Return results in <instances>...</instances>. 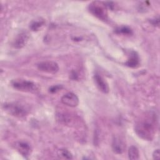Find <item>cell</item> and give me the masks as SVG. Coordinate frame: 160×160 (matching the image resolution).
Here are the masks:
<instances>
[{"mask_svg":"<svg viewBox=\"0 0 160 160\" xmlns=\"http://www.w3.org/2000/svg\"><path fill=\"white\" fill-rule=\"evenodd\" d=\"M157 120L154 112L146 113L135 124L134 131L137 135L144 140L151 141L155 134Z\"/></svg>","mask_w":160,"mask_h":160,"instance_id":"obj_1","label":"cell"},{"mask_svg":"<svg viewBox=\"0 0 160 160\" xmlns=\"http://www.w3.org/2000/svg\"><path fill=\"white\" fill-rule=\"evenodd\" d=\"M2 109L8 114L19 118L25 117L28 113L27 108L18 102H6L2 105Z\"/></svg>","mask_w":160,"mask_h":160,"instance_id":"obj_2","label":"cell"},{"mask_svg":"<svg viewBox=\"0 0 160 160\" xmlns=\"http://www.w3.org/2000/svg\"><path fill=\"white\" fill-rule=\"evenodd\" d=\"M11 86L15 89L20 91L34 93L38 91V86L37 84L31 81L22 79H16L11 81Z\"/></svg>","mask_w":160,"mask_h":160,"instance_id":"obj_3","label":"cell"},{"mask_svg":"<svg viewBox=\"0 0 160 160\" xmlns=\"http://www.w3.org/2000/svg\"><path fill=\"white\" fill-rule=\"evenodd\" d=\"M89 12L95 17L102 21L108 19V12L105 4L99 1H94L88 6Z\"/></svg>","mask_w":160,"mask_h":160,"instance_id":"obj_4","label":"cell"},{"mask_svg":"<svg viewBox=\"0 0 160 160\" xmlns=\"http://www.w3.org/2000/svg\"><path fill=\"white\" fill-rule=\"evenodd\" d=\"M29 39V34L26 31H22L18 33L12 42V46L16 49L23 48Z\"/></svg>","mask_w":160,"mask_h":160,"instance_id":"obj_5","label":"cell"},{"mask_svg":"<svg viewBox=\"0 0 160 160\" xmlns=\"http://www.w3.org/2000/svg\"><path fill=\"white\" fill-rule=\"evenodd\" d=\"M38 69L42 72L50 73V74H55L59 71V66L58 64L52 61H43L41 62L38 64Z\"/></svg>","mask_w":160,"mask_h":160,"instance_id":"obj_6","label":"cell"},{"mask_svg":"<svg viewBox=\"0 0 160 160\" xmlns=\"http://www.w3.org/2000/svg\"><path fill=\"white\" fill-rule=\"evenodd\" d=\"M61 102L68 106L74 108L78 105L79 99L74 93L68 92L62 96Z\"/></svg>","mask_w":160,"mask_h":160,"instance_id":"obj_7","label":"cell"},{"mask_svg":"<svg viewBox=\"0 0 160 160\" xmlns=\"http://www.w3.org/2000/svg\"><path fill=\"white\" fill-rule=\"evenodd\" d=\"M111 146L113 152L116 154H122L126 149V144L124 140L118 136L114 137L112 139Z\"/></svg>","mask_w":160,"mask_h":160,"instance_id":"obj_8","label":"cell"},{"mask_svg":"<svg viewBox=\"0 0 160 160\" xmlns=\"http://www.w3.org/2000/svg\"><path fill=\"white\" fill-rule=\"evenodd\" d=\"M16 150L24 157L27 158L31 152V148L30 145L24 141H18L14 144Z\"/></svg>","mask_w":160,"mask_h":160,"instance_id":"obj_9","label":"cell"},{"mask_svg":"<svg viewBox=\"0 0 160 160\" xmlns=\"http://www.w3.org/2000/svg\"><path fill=\"white\" fill-rule=\"evenodd\" d=\"M94 79L96 84V86L101 92L106 94L109 92V88L108 84L102 76H101L98 74H96L94 76Z\"/></svg>","mask_w":160,"mask_h":160,"instance_id":"obj_10","label":"cell"},{"mask_svg":"<svg viewBox=\"0 0 160 160\" xmlns=\"http://www.w3.org/2000/svg\"><path fill=\"white\" fill-rule=\"evenodd\" d=\"M139 62V59L138 53L136 51H132L129 56L128 61L125 62V64L130 68H136Z\"/></svg>","mask_w":160,"mask_h":160,"instance_id":"obj_11","label":"cell"},{"mask_svg":"<svg viewBox=\"0 0 160 160\" xmlns=\"http://www.w3.org/2000/svg\"><path fill=\"white\" fill-rule=\"evenodd\" d=\"M57 155L58 158L61 159H72V153L66 149L62 148L60 149L58 151Z\"/></svg>","mask_w":160,"mask_h":160,"instance_id":"obj_12","label":"cell"},{"mask_svg":"<svg viewBox=\"0 0 160 160\" xmlns=\"http://www.w3.org/2000/svg\"><path fill=\"white\" fill-rule=\"evenodd\" d=\"M128 158L130 159H138L139 158V152L138 149L134 146H131L128 149Z\"/></svg>","mask_w":160,"mask_h":160,"instance_id":"obj_13","label":"cell"},{"mask_svg":"<svg viewBox=\"0 0 160 160\" xmlns=\"http://www.w3.org/2000/svg\"><path fill=\"white\" fill-rule=\"evenodd\" d=\"M57 120L63 124H68L71 121V117L69 114L66 112H58L56 114Z\"/></svg>","mask_w":160,"mask_h":160,"instance_id":"obj_14","label":"cell"},{"mask_svg":"<svg viewBox=\"0 0 160 160\" xmlns=\"http://www.w3.org/2000/svg\"><path fill=\"white\" fill-rule=\"evenodd\" d=\"M44 24V21L43 20H36V21H33L29 26L30 29L32 31H38Z\"/></svg>","mask_w":160,"mask_h":160,"instance_id":"obj_15","label":"cell"},{"mask_svg":"<svg viewBox=\"0 0 160 160\" xmlns=\"http://www.w3.org/2000/svg\"><path fill=\"white\" fill-rule=\"evenodd\" d=\"M115 31L116 33H121L123 34H131L132 33V30L128 26H121L118 28Z\"/></svg>","mask_w":160,"mask_h":160,"instance_id":"obj_16","label":"cell"},{"mask_svg":"<svg viewBox=\"0 0 160 160\" xmlns=\"http://www.w3.org/2000/svg\"><path fill=\"white\" fill-rule=\"evenodd\" d=\"M62 85H59H59H54L49 88V91L51 93H56L58 91H59V90H61L62 89Z\"/></svg>","mask_w":160,"mask_h":160,"instance_id":"obj_17","label":"cell"},{"mask_svg":"<svg viewBox=\"0 0 160 160\" xmlns=\"http://www.w3.org/2000/svg\"><path fill=\"white\" fill-rule=\"evenodd\" d=\"M152 158H153L154 159H159L160 158V152H159V149H156L153 152Z\"/></svg>","mask_w":160,"mask_h":160,"instance_id":"obj_18","label":"cell"},{"mask_svg":"<svg viewBox=\"0 0 160 160\" xmlns=\"http://www.w3.org/2000/svg\"><path fill=\"white\" fill-rule=\"evenodd\" d=\"M151 22L153 26H158L159 25V18L154 19L151 20Z\"/></svg>","mask_w":160,"mask_h":160,"instance_id":"obj_19","label":"cell"}]
</instances>
